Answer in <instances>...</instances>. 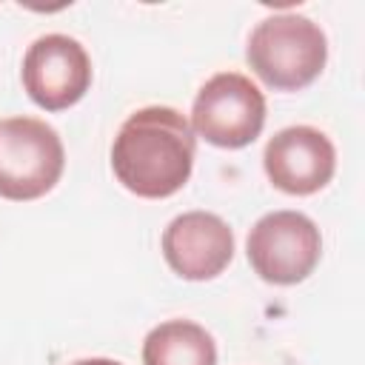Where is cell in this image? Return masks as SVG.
I'll list each match as a JSON object with an SVG mask.
<instances>
[{
    "mask_svg": "<svg viewBox=\"0 0 365 365\" xmlns=\"http://www.w3.org/2000/svg\"><path fill=\"white\" fill-rule=\"evenodd\" d=\"M248 68L274 91L308 88L328 63V37L305 14L282 11L262 17L245 43Z\"/></svg>",
    "mask_w": 365,
    "mask_h": 365,
    "instance_id": "cell-2",
    "label": "cell"
},
{
    "mask_svg": "<svg viewBox=\"0 0 365 365\" xmlns=\"http://www.w3.org/2000/svg\"><path fill=\"white\" fill-rule=\"evenodd\" d=\"M245 257L254 274L268 285H297L314 274L322 259V234L302 211L262 214L245 240Z\"/></svg>",
    "mask_w": 365,
    "mask_h": 365,
    "instance_id": "cell-5",
    "label": "cell"
},
{
    "mask_svg": "<svg viewBox=\"0 0 365 365\" xmlns=\"http://www.w3.org/2000/svg\"><path fill=\"white\" fill-rule=\"evenodd\" d=\"M66 148L46 120L3 117L0 120V197L31 202L46 197L63 177Z\"/></svg>",
    "mask_w": 365,
    "mask_h": 365,
    "instance_id": "cell-3",
    "label": "cell"
},
{
    "mask_svg": "<svg viewBox=\"0 0 365 365\" xmlns=\"http://www.w3.org/2000/svg\"><path fill=\"white\" fill-rule=\"evenodd\" d=\"M194 154L188 117L171 106H145L123 120L111 143V171L134 197L168 200L191 180Z\"/></svg>",
    "mask_w": 365,
    "mask_h": 365,
    "instance_id": "cell-1",
    "label": "cell"
},
{
    "mask_svg": "<svg viewBox=\"0 0 365 365\" xmlns=\"http://www.w3.org/2000/svg\"><path fill=\"white\" fill-rule=\"evenodd\" d=\"M68 365H123L117 359H108V356H86V359H74Z\"/></svg>",
    "mask_w": 365,
    "mask_h": 365,
    "instance_id": "cell-10",
    "label": "cell"
},
{
    "mask_svg": "<svg viewBox=\"0 0 365 365\" xmlns=\"http://www.w3.org/2000/svg\"><path fill=\"white\" fill-rule=\"evenodd\" d=\"M188 125L194 137H202L217 148H245L265 128V94L251 77L220 71L200 86Z\"/></svg>",
    "mask_w": 365,
    "mask_h": 365,
    "instance_id": "cell-4",
    "label": "cell"
},
{
    "mask_svg": "<svg viewBox=\"0 0 365 365\" xmlns=\"http://www.w3.org/2000/svg\"><path fill=\"white\" fill-rule=\"evenodd\" d=\"M160 245L168 268L188 282L214 279L234 259V231L211 211L177 214L165 225Z\"/></svg>",
    "mask_w": 365,
    "mask_h": 365,
    "instance_id": "cell-8",
    "label": "cell"
},
{
    "mask_svg": "<svg viewBox=\"0 0 365 365\" xmlns=\"http://www.w3.org/2000/svg\"><path fill=\"white\" fill-rule=\"evenodd\" d=\"M91 77L94 68L83 43L60 31L37 37L23 54V88L43 111H66L77 106L91 88Z\"/></svg>",
    "mask_w": 365,
    "mask_h": 365,
    "instance_id": "cell-6",
    "label": "cell"
},
{
    "mask_svg": "<svg viewBox=\"0 0 365 365\" xmlns=\"http://www.w3.org/2000/svg\"><path fill=\"white\" fill-rule=\"evenodd\" d=\"M262 168L268 182L282 194L311 197L334 180L336 148L314 125H288L265 143Z\"/></svg>",
    "mask_w": 365,
    "mask_h": 365,
    "instance_id": "cell-7",
    "label": "cell"
},
{
    "mask_svg": "<svg viewBox=\"0 0 365 365\" xmlns=\"http://www.w3.org/2000/svg\"><path fill=\"white\" fill-rule=\"evenodd\" d=\"M143 365H217V342L194 319H165L145 334Z\"/></svg>",
    "mask_w": 365,
    "mask_h": 365,
    "instance_id": "cell-9",
    "label": "cell"
}]
</instances>
